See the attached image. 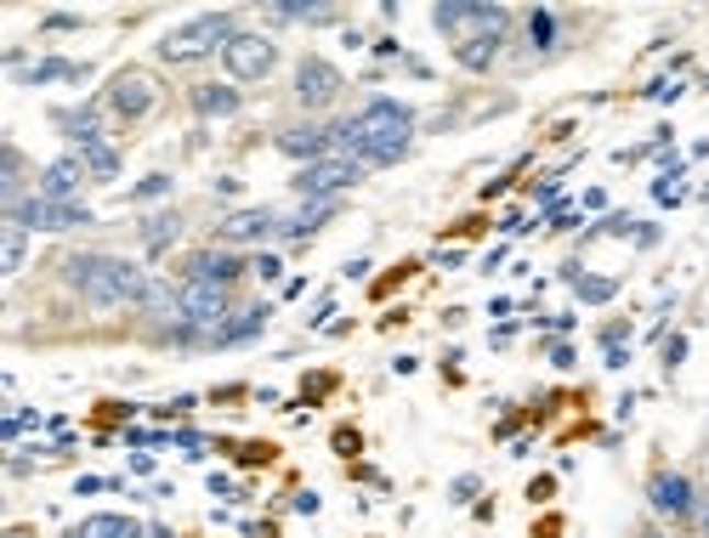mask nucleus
<instances>
[{
    "mask_svg": "<svg viewBox=\"0 0 709 538\" xmlns=\"http://www.w3.org/2000/svg\"><path fill=\"white\" fill-rule=\"evenodd\" d=\"M415 142V114L392 103V96H375L358 119L335 125V153L358 159V164H397Z\"/></svg>",
    "mask_w": 709,
    "mask_h": 538,
    "instance_id": "1",
    "label": "nucleus"
},
{
    "mask_svg": "<svg viewBox=\"0 0 709 538\" xmlns=\"http://www.w3.org/2000/svg\"><path fill=\"white\" fill-rule=\"evenodd\" d=\"M431 18L454 41V62L471 69V75H483L488 62L499 57L505 28H511V12H505V7H437Z\"/></svg>",
    "mask_w": 709,
    "mask_h": 538,
    "instance_id": "2",
    "label": "nucleus"
},
{
    "mask_svg": "<svg viewBox=\"0 0 709 538\" xmlns=\"http://www.w3.org/2000/svg\"><path fill=\"white\" fill-rule=\"evenodd\" d=\"M63 273H69V284L91 307H125V300H143V289H148L143 266H131L120 255H75Z\"/></svg>",
    "mask_w": 709,
    "mask_h": 538,
    "instance_id": "3",
    "label": "nucleus"
},
{
    "mask_svg": "<svg viewBox=\"0 0 709 538\" xmlns=\"http://www.w3.org/2000/svg\"><path fill=\"white\" fill-rule=\"evenodd\" d=\"M239 28H233L222 12H211V18H199V23H182V28H171V35L159 41V57L165 62H199V57H211V51H222Z\"/></svg>",
    "mask_w": 709,
    "mask_h": 538,
    "instance_id": "4",
    "label": "nucleus"
},
{
    "mask_svg": "<svg viewBox=\"0 0 709 538\" xmlns=\"http://www.w3.org/2000/svg\"><path fill=\"white\" fill-rule=\"evenodd\" d=\"M222 62H227V75L250 85V80H267L273 75V62H279V46L267 41V35H250V28H239L227 46H222Z\"/></svg>",
    "mask_w": 709,
    "mask_h": 538,
    "instance_id": "5",
    "label": "nucleus"
},
{
    "mask_svg": "<svg viewBox=\"0 0 709 538\" xmlns=\"http://www.w3.org/2000/svg\"><path fill=\"white\" fill-rule=\"evenodd\" d=\"M352 182H363V164H358V159H341V153H329V159L307 164V171L295 176V193H307V198H335V193H347Z\"/></svg>",
    "mask_w": 709,
    "mask_h": 538,
    "instance_id": "6",
    "label": "nucleus"
},
{
    "mask_svg": "<svg viewBox=\"0 0 709 538\" xmlns=\"http://www.w3.org/2000/svg\"><path fill=\"white\" fill-rule=\"evenodd\" d=\"M648 504L669 522H693L698 516V488H693V477H682V470H659L653 488H648Z\"/></svg>",
    "mask_w": 709,
    "mask_h": 538,
    "instance_id": "7",
    "label": "nucleus"
},
{
    "mask_svg": "<svg viewBox=\"0 0 709 538\" xmlns=\"http://www.w3.org/2000/svg\"><path fill=\"white\" fill-rule=\"evenodd\" d=\"M109 103H114L120 119H148V114L159 108V80L143 75V69H125V75L109 85Z\"/></svg>",
    "mask_w": 709,
    "mask_h": 538,
    "instance_id": "8",
    "label": "nucleus"
},
{
    "mask_svg": "<svg viewBox=\"0 0 709 538\" xmlns=\"http://www.w3.org/2000/svg\"><path fill=\"white\" fill-rule=\"evenodd\" d=\"M12 221L41 227V232H69V227H86V221H91V210H86V205H69V198H41V193H35Z\"/></svg>",
    "mask_w": 709,
    "mask_h": 538,
    "instance_id": "9",
    "label": "nucleus"
},
{
    "mask_svg": "<svg viewBox=\"0 0 709 538\" xmlns=\"http://www.w3.org/2000/svg\"><path fill=\"white\" fill-rule=\"evenodd\" d=\"M295 96L307 108H329L335 96H341V75H335V62H324V57H307L295 69Z\"/></svg>",
    "mask_w": 709,
    "mask_h": 538,
    "instance_id": "10",
    "label": "nucleus"
},
{
    "mask_svg": "<svg viewBox=\"0 0 709 538\" xmlns=\"http://www.w3.org/2000/svg\"><path fill=\"white\" fill-rule=\"evenodd\" d=\"M245 266L250 261H239L233 250H199V255H188V284H216V289H233L245 278Z\"/></svg>",
    "mask_w": 709,
    "mask_h": 538,
    "instance_id": "11",
    "label": "nucleus"
},
{
    "mask_svg": "<svg viewBox=\"0 0 709 538\" xmlns=\"http://www.w3.org/2000/svg\"><path fill=\"white\" fill-rule=\"evenodd\" d=\"M279 153H290V159H329L335 153V125H295V130H284L279 137Z\"/></svg>",
    "mask_w": 709,
    "mask_h": 538,
    "instance_id": "12",
    "label": "nucleus"
},
{
    "mask_svg": "<svg viewBox=\"0 0 709 538\" xmlns=\"http://www.w3.org/2000/svg\"><path fill=\"white\" fill-rule=\"evenodd\" d=\"M279 221L273 210H239L222 221V244H256V239H279Z\"/></svg>",
    "mask_w": 709,
    "mask_h": 538,
    "instance_id": "13",
    "label": "nucleus"
},
{
    "mask_svg": "<svg viewBox=\"0 0 709 538\" xmlns=\"http://www.w3.org/2000/svg\"><path fill=\"white\" fill-rule=\"evenodd\" d=\"M80 182H86V164H80L75 153H69V159H52L46 176H41V198H69V205H75Z\"/></svg>",
    "mask_w": 709,
    "mask_h": 538,
    "instance_id": "14",
    "label": "nucleus"
},
{
    "mask_svg": "<svg viewBox=\"0 0 709 538\" xmlns=\"http://www.w3.org/2000/svg\"><path fill=\"white\" fill-rule=\"evenodd\" d=\"M137 307H143L154 323H182V289H171V284H148Z\"/></svg>",
    "mask_w": 709,
    "mask_h": 538,
    "instance_id": "15",
    "label": "nucleus"
},
{
    "mask_svg": "<svg viewBox=\"0 0 709 538\" xmlns=\"http://www.w3.org/2000/svg\"><path fill=\"white\" fill-rule=\"evenodd\" d=\"M57 125H63V137H69L75 148L103 142V125H97V108H63V114H57Z\"/></svg>",
    "mask_w": 709,
    "mask_h": 538,
    "instance_id": "16",
    "label": "nucleus"
},
{
    "mask_svg": "<svg viewBox=\"0 0 709 538\" xmlns=\"http://www.w3.org/2000/svg\"><path fill=\"white\" fill-rule=\"evenodd\" d=\"M193 108L199 114H239V91H233V85H193Z\"/></svg>",
    "mask_w": 709,
    "mask_h": 538,
    "instance_id": "17",
    "label": "nucleus"
},
{
    "mask_svg": "<svg viewBox=\"0 0 709 538\" xmlns=\"http://www.w3.org/2000/svg\"><path fill=\"white\" fill-rule=\"evenodd\" d=\"M23 255H29V232H23V221H0V273H18Z\"/></svg>",
    "mask_w": 709,
    "mask_h": 538,
    "instance_id": "18",
    "label": "nucleus"
},
{
    "mask_svg": "<svg viewBox=\"0 0 709 538\" xmlns=\"http://www.w3.org/2000/svg\"><path fill=\"white\" fill-rule=\"evenodd\" d=\"M75 538H148V527H137L131 516H91Z\"/></svg>",
    "mask_w": 709,
    "mask_h": 538,
    "instance_id": "19",
    "label": "nucleus"
},
{
    "mask_svg": "<svg viewBox=\"0 0 709 538\" xmlns=\"http://www.w3.org/2000/svg\"><path fill=\"white\" fill-rule=\"evenodd\" d=\"M75 159L86 164V176H97V182H109V176H120V153H114L109 142H91V148H80Z\"/></svg>",
    "mask_w": 709,
    "mask_h": 538,
    "instance_id": "20",
    "label": "nucleus"
},
{
    "mask_svg": "<svg viewBox=\"0 0 709 538\" xmlns=\"http://www.w3.org/2000/svg\"><path fill=\"white\" fill-rule=\"evenodd\" d=\"M86 69L80 62H63V57H46L35 62V69H23V85H52V80H80Z\"/></svg>",
    "mask_w": 709,
    "mask_h": 538,
    "instance_id": "21",
    "label": "nucleus"
},
{
    "mask_svg": "<svg viewBox=\"0 0 709 538\" xmlns=\"http://www.w3.org/2000/svg\"><path fill=\"white\" fill-rule=\"evenodd\" d=\"M177 232H182L177 216H154V221H143V244H148V250H165V244L177 239Z\"/></svg>",
    "mask_w": 709,
    "mask_h": 538,
    "instance_id": "22",
    "label": "nucleus"
},
{
    "mask_svg": "<svg viewBox=\"0 0 709 538\" xmlns=\"http://www.w3.org/2000/svg\"><path fill=\"white\" fill-rule=\"evenodd\" d=\"M528 41H533L539 51H551V46H556V18H551L545 7H539V12H528Z\"/></svg>",
    "mask_w": 709,
    "mask_h": 538,
    "instance_id": "23",
    "label": "nucleus"
},
{
    "mask_svg": "<svg viewBox=\"0 0 709 538\" xmlns=\"http://www.w3.org/2000/svg\"><path fill=\"white\" fill-rule=\"evenodd\" d=\"M614 289H619L614 278H579V295L585 300H614Z\"/></svg>",
    "mask_w": 709,
    "mask_h": 538,
    "instance_id": "24",
    "label": "nucleus"
},
{
    "mask_svg": "<svg viewBox=\"0 0 709 538\" xmlns=\"http://www.w3.org/2000/svg\"><path fill=\"white\" fill-rule=\"evenodd\" d=\"M159 193H171V176H148V182H137V193H131V198H159Z\"/></svg>",
    "mask_w": 709,
    "mask_h": 538,
    "instance_id": "25",
    "label": "nucleus"
},
{
    "mask_svg": "<svg viewBox=\"0 0 709 538\" xmlns=\"http://www.w3.org/2000/svg\"><path fill=\"white\" fill-rule=\"evenodd\" d=\"M250 266H256V273H261L267 284H273V278H284V261H279V255H261V261H250Z\"/></svg>",
    "mask_w": 709,
    "mask_h": 538,
    "instance_id": "26",
    "label": "nucleus"
},
{
    "mask_svg": "<svg viewBox=\"0 0 709 538\" xmlns=\"http://www.w3.org/2000/svg\"><path fill=\"white\" fill-rule=\"evenodd\" d=\"M653 193H659V205H675V198H682V193H687V187H682V182H659V187H653Z\"/></svg>",
    "mask_w": 709,
    "mask_h": 538,
    "instance_id": "27",
    "label": "nucleus"
},
{
    "mask_svg": "<svg viewBox=\"0 0 709 538\" xmlns=\"http://www.w3.org/2000/svg\"><path fill=\"white\" fill-rule=\"evenodd\" d=\"M335 454H358V431H335Z\"/></svg>",
    "mask_w": 709,
    "mask_h": 538,
    "instance_id": "28",
    "label": "nucleus"
},
{
    "mask_svg": "<svg viewBox=\"0 0 709 538\" xmlns=\"http://www.w3.org/2000/svg\"><path fill=\"white\" fill-rule=\"evenodd\" d=\"M698 527H704V538H709V504H698V516H693Z\"/></svg>",
    "mask_w": 709,
    "mask_h": 538,
    "instance_id": "29",
    "label": "nucleus"
},
{
    "mask_svg": "<svg viewBox=\"0 0 709 538\" xmlns=\"http://www.w3.org/2000/svg\"><path fill=\"white\" fill-rule=\"evenodd\" d=\"M148 538H171V533H165V527H148Z\"/></svg>",
    "mask_w": 709,
    "mask_h": 538,
    "instance_id": "30",
    "label": "nucleus"
},
{
    "mask_svg": "<svg viewBox=\"0 0 709 538\" xmlns=\"http://www.w3.org/2000/svg\"><path fill=\"white\" fill-rule=\"evenodd\" d=\"M648 538H675V533H648Z\"/></svg>",
    "mask_w": 709,
    "mask_h": 538,
    "instance_id": "31",
    "label": "nucleus"
}]
</instances>
